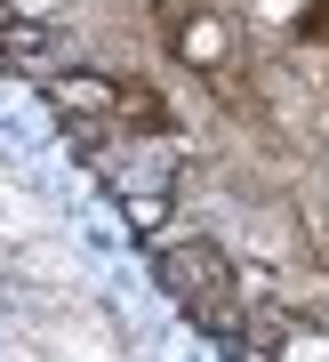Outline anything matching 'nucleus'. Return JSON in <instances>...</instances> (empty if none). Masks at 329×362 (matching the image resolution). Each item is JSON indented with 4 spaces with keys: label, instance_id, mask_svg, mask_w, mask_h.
Segmentation results:
<instances>
[{
    "label": "nucleus",
    "instance_id": "1",
    "mask_svg": "<svg viewBox=\"0 0 329 362\" xmlns=\"http://www.w3.org/2000/svg\"><path fill=\"white\" fill-rule=\"evenodd\" d=\"M161 282L169 298L193 314V330H209V338H249V314H241V282H233V266L217 258L209 242H177V250H161Z\"/></svg>",
    "mask_w": 329,
    "mask_h": 362
},
{
    "label": "nucleus",
    "instance_id": "2",
    "mask_svg": "<svg viewBox=\"0 0 329 362\" xmlns=\"http://www.w3.org/2000/svg\"><path fill=\"white\" fill-rule=\"evenodd\" d=\"M49 97H56L73 145H97V121H121V89H113V81H97V73H64Z\"/></svg>",
    "mask_w": 329,
    "mask_h": 362
}]
</instances>
